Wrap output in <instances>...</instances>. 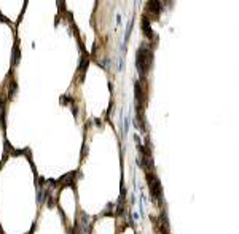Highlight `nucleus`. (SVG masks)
I'll list each match as a JSON object with an SVG mask.
<instances>
[{"label":"nucleus","mask_w":239,"mask_h":234,"mask_svg":"<svg viewBox=\"0 0 239 234\" xmlns=\"http://www.w3.org/2000/svg\"><path fill=\"white\" fill-rule=\"evenodd\" d=\"M148 10L155 11V14L159 13V3L158 2H148Z\"/></svg>","instance_id":"20e7f679"},{"label":"nucleus","mask_w":239,"mask_h":234,"mask_svg":"<svg viewBox=\"0 0 239 234\" xmlns=\"http://www.w3.org/2000/svg\"><path fill=\"white\" fill-rule=\"evenodd\" d=\"M147 180H148V185H150V194L153 196L155 201H158L161 198V183H159L158 177L153 174V172H148L147 174Z\"/></svg>","instance_id":"f03ea898"},{"label":"nucleus","mask_w":239,"mask_h":234,"mask_svg":"<svg viewBox=\"0 0 239 234\" xmlns=\"http://www.w3.org/2000/svg\"><path fill=\"white\" fill-rule=\"evenodd\" d=\"M142 27H144V30H145V35H147V37H153V32H151V29L148 27V19H147V18H144Z\"/></svg>","instance_id":"7ed1b4c3"},{"label":"nucleus","mask_w":239,"mask_h":234,"mask_svg":"<svg viewBox=\"0 0 239 234\" xmlns=\"http://www.w3.org/2000/svg\"><path fill=\"white\" fill-rule=\"evenodd\" d=\"M151 61H153V53L147 46H140L139 51H137V69H139L142 77H145L148 69L151 67Z\"/></svg>","instance_id":"f257e3e1"}]
</instances>
